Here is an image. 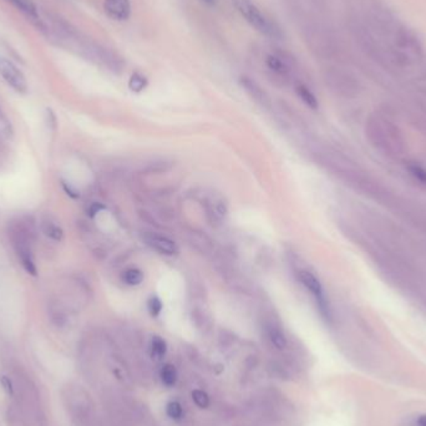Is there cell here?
Wrapping results in <instances>:
<instances>
[{"instance_id":"6da1fadb","label":"cell","mask_w":426,"mask_h":426,"mask_svg":"<svg viewBox=\"0 0 426 426\" xmlns=\"http://www.w3.org/2000/svg\"><path fill=\"white\" fill-rule=\"evenodd\" d=\"M61 401L73 426H98V415L93 399L87 390L75 383L61 388Z\"/></svg>"},{"instance_id":"7a4b0ae2","label":"cell","mask_w":426,"mask_h":426,"mask_svg":"<svg viewBox=\"0 0 426 426\" xmlns=\"http://www.w3.org/2000/svg\"><path fill=\"white\" fill-rule=\"evenodd\" d=\"M232 3L240 16L254 27V30L265 35L268 39L273 41L283 39L284 33L282 27L273 19H271L268 15L263 13L252 0H232Z\"/></svg>"},{"instance_id":"3957f363","label":"cell","mask_w":426,"mask_h":426,"mask_svg":"<svg viewBox=\"0 0 426 426\" xmlns=\"http://www.w3.org/2000/svg\"><path fill=\"white\" fill-rule=\"evenodd\" d=\"M10 240L13 246L14 252L18 260H21V266L32 276H36L38 268L34 258L33 234L29 227L23 222L14 223L10 227Z\"/></svg>"},{"instance_id":"277c9868","label":"cell","mask_w":426,"mask_h":426,"mask_svg":"<svg viewBox=\"0 0 426 426\" xmlns=\"http://www.w3.org/2000/svg\"><path fill=\"white\" fill-rule=\"evenodd\" d=\"M297 278L300 280V284L306 288V292L312 294L322 318L326 320V323H332L333 314H332L330 306H329V303L326 300L324 288L322 286V282H320V278L313 272H311L308 269H300V271H298Z\"/></svg>"},{"instance_id":"5b68a950","label":"cell","mask_w":426,"mask_h":426,"mask_svg":"<svg viewBox=\"0 0 426 426\" xmlns=\"http://www.w3.org/2000/svg\"><path fill=\"white\" fill-rule=\"evenodd\" d=\"M0 76L16 93H27L29 87L24 74L21 73V69H18L12 61L8 60L5 58H0Z\"/></svg>"},{"instance_id":"8992f818","label":"cell","mask_w":426,"mask_h":426,"mask_svg":"<svg viewBox=\"0 0 426 426\" xmlns=\"http://www.w3.org/2000/svg\"><path fill=\"white\" fill-rule=\"evenodd\" d=\"M142 240L145 242L147 247H150L153 251L162 256L173 257L180 252L177 243L164 234L146 232L142 236Z\"/></svg>"},{"instance_id":"52a82bcc","label":"cell","mask_w":426,"mask_h":426,"mask_svg":"<svg viewBox=\"0 0 426 426\" xmlns=\"http://www.w3.org/2000/svg\"><path fill=\"white\" fill-rule=\"evenodd\" d=\"M266 65L268 70L276 76L288 79L293 71L294 60L287 53L274 52L267 55Z\"/></svg>"},{"instance_id":"ba28073f","label":"cell","mask_w":426,"mask_h":426,"mask_svg":"<svg viewBox=\"0 0 426 426\" xmlns=\"http://www.w3.org/2000/svg\"><path fill=\"white\" fill-rule=\"evenodd\" d=\"M263 332L269 344L274 349L283 352L288 348V338L283 330V328L278 322L273 320H267L263 322Z\"/></svg>"},{"instance_id":"9c48e42d","label":"cell","mask_w":426,"mask_h":426,"mask_svg":"<svg viewBox=\"0 0 426 426\" xmlns=\"http://www.w3.org/2000/svg\"><path fill=\"white\" fill-rule=\"evenodd\" d=\"M104 12L113 21H127L131 15V1L130 0H104Z\"/></svg>"},{"instance_id":"30bf717a","label":"cell","mask_w":426,"mask_h":426,"mask_svg":"<svg viewBox=\"0 0 426 426\" xmlns=\"http://www.w3.org/2000/svg\"><path fill=\"white\" fill-rule=\"evenodd\" d=\"M4 416L8 426H33L30 416L16 400L10 399Z\"/></svg>"},{"instance_id":"8fae6325","label":"cell","mask_w":426,"mask_h":426,"mask_svg":"<svg viewBox=\"0 0 426 426\" xmlns=\"http://www.w3.org/2000/svg\"><path fill=\"white\" fill-rule=\"evenodd\" d=\"M240 87H243V90L248 93V96L256 101L258 105L263 107L271 106V99L268 96V93L260 87L258 82H256L254 79L248 78V76H240Z\"/></svg>"},{"instance_id":"7c38bea8","label":"cell","mask_w":426,"mask_h":426,"mask_svg":"<svg viewBox=\"0 0 426 426\" xmlns=\"http://www.w3.org/2000/svg\"><path fill=\"white\" fill-rule=\"evenodd\" d=\"M107 364L113 377L119 380L122 385L127 386V388L133 385L131 374L128 372V368L125 366L124 360L120 359V357H117L116 354H111L107 359Z\"/></svg>"},{"instance_id":"4fadbf2b","label":"cell","mask_w":426,"mask_h":426,"mask_svg":"<svg viewBox=\"0 0 426 426\" xmlns=\"http://www.w3.org/2000/svg\"><path fill=\"white\" fill-rule=\"evenodd\" d=\"M41 231L43 234L47 236V238H50L55 242H60L64 237V231L61 228L58 221L54 220L53 217L47 216L41 221Z\"/></svg>"},{"instance_id":"5bb4252c","label":"cell","mask_w":426,"mask_h":426,"mask_svg":"<svg viewBox=\"0 0 426 426\" xmlns=\"http://www.w3.org/2000/svg\"><path fill=\"white\" fill-rule=\"evenodd\" d=\"M5 1L10 3L15 9H18L24 15H27V18H30L32 21H39L41 19L38 9L32 0H5Z\"/></svg>"},{"instance_id":"9a60e30c","label":"cell","mask_w":426,"mask_h":426,"mask_svg":"<svg viewBox=\"0 0 426 426\" xmlns=\"http://www.w3.org/2000/svg\"><path fill=\"white\" fill-rule=\"evenodd\" d=\"M144 280H145V274L141 271L140 268H136V267L127 268L121 274V280L127 287L141 286Z\"/></svg>"},{"instance_id":"2e32d148","label":"cell","mask_w":426,"mask_h":426,"mask_svg":"<svg viewBox=\"0 0 426 426\" xmlns=\"http://www.w3.org/2000/svg\"><path fill=\"white\" fill-rule=\"evenodd\" d=\"M295 93L300 96V100L303 101L309 109L317 110L318 106H320V102H318L317 96L304 84H297L295 85Z\"/></svg>"},{"instance_id":"e0dca14e","label":"cell","mask_w":426,"mask_h":426,"mask_svg":"<svg viewBox=\"0 0 426 426\" xmlns=\"http://www.w3.org/2000/svg\"><path fill=\"white\" fill-rule=\"evenodd\" d=\"M150 353L153 355V359H164L167 353L166 340L159 335H153L150 343Z\"/></svg>"},{"instance_id":"ac0fdd59","label":"cell","mask_w":426,"mask_h":426,"mask_svg":"<svg viewBox=\"0 0 426 426\" xmlns=\"http://www.w3.org/2000/svg\"><path fill=\"white\" fill-rule=\"evenodd\" d=\"M160 378L164 385L167 386V388H172L177 383L179 374H177V370L172 364H165L161 368Z\"/></svg>"},{"instance_id":"d6986e66","label":"cell","mask_w":426,"mask_h":426,"mask_svg":"<svg viewBox=\"0 0 426 426\" xmlns=\"http://www.w3.org/2000/svg\"><path fill=\"white\" fill-rule=\"evenodd\" d=\"M148 85V80L144 74L133 73L130 79H128V89L135 93H140L146 89Z\"/></svg>"},{"instance_id":"ffe728a7","label":"cell","mask_w":426,"mask_h":426,"mask_svg":"<svg viewBox=\"0 0 426 426\" xmlns=\"http://www.w3.org/2000/svg\"><path fill=\"white\" fill-rule=\"evenodd\" d=\"M164 309V303L157 295H151L147 300V311L153 318H157Z\"/></svg>"},{"instance_id":"44dd1931","label":"cell","mask_w":426,"mask_h":426,"mask_svg":"<svg viewBox=\"0 0 426 426\" xmlns=\"http://www.w3.org/2000/svg\"><path fill=\"white\" fill-rule=\"evenodd\" d=\"M166 414L170 419L179 421V420L183 418V407H182V405H181L179 401L172 400V401H170L166 405Z\"/></svg>"},{"instance_id":"7402d4cb","label":"cell","mask_w":426,"mask_h":426,"mask_svg":"<svg viewBox=\"0 0 426 426\" xmlns=\"http://www.w3.org/2000/svg\"><path fill=\"white\" fill-rule=\"evenodd\" d=\"M192 399L194 401V404L201 407V409H207L210 406V396L203 390H200V389L193 390Z\"/></svg>"},{"instance_id":"603a6c76","label":"cell","mask_w":426,"mask_h":426,"mask_svg":"<svg viewBox=\"0 0 426 426\" xmlns=\"http://www.w3.org/2000/svg\"><path fill=\"white\" fill-rule=\"evenodd\" d=\"M407 171L410 172L415 180L426 185V170L424 167L419 166V165H410V166H407Z\"/></svg>"},{"instance_id":"cb8c5ba5","label":"cell","mask_w":426,"mask_h":426,"mask_svg":"<svg viewBox=\"0 0 426 426\" xmlns=\"http://www.w3.org/2000/svg\"><path fill=\"white\" fill-rule=\"evenodd\" d=\"M416 426H426V414L420 415L419 418L416 419Z\"/></svg>"},{"instance_id":"d4e9b609","label":"cell","mask_w":426,"mask_h":426,"mask_svg":"<svg viewBox=\"0 0 426 426\" xmlns=\"http://www.w3.org/2000/svg\"><path fill=\"white\" fill-rule=\"evenodd\" d=\"M202 3H205L206 5H210V7H213V5H216V1L217 0H201Z\"/></svg>"}]
</instances>
